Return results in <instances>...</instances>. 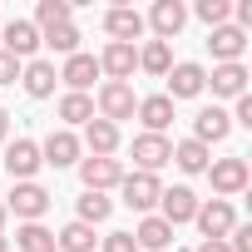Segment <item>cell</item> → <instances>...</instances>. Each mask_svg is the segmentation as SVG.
Returning <instances> with one entry per match:
<instances>
[{
    "instance_id": "cell-39",
    "label": "cell",
    "mask_w": 252,
    "mask_h": 252,
    "mask_svg": "<svg viewBox=\"0 0 252 252\" xmlns=\"http://www.w3.org/2000/svg\"><path fill=\"white\" fill-rule=\"evenodd\" d=\"M5 134H10V114L0 109V144H5Z\"/></svg>"
},
{
    "instance_id": "cell-7",
    "label": "cell",
    "mask_w": 252,
    "mask_h": 252,
    "mask_svg": "<svg viewBox=\"0 0 252 252\" xmlns=\"http://www.w3.org/2000/svg\"><path fill=\"white\" fill-rule=\"evenodd\" d=\"M208 178H213V193L227 203L232 193L247 188V158H218V163H208Z\"/></svg>"
},
{
    "instance_id": "cell-3",
    "label": "cell",
    "mask_w": 252,
    "mask_h": 252,
    "mask_svg": "<svg viewBox=\"0 0 252 252\" xmlns=\"http://www.w3.org/2000/svg\"><path fill=\"white\" fill-rule=\"evenodd\" d=\"M40 144L35 139H15L10 149H5V173L15 178V183H35V173H40Z\"/></svg>"
},
{
    "instance_id": "cell-14",
    "label": "cell",
    "mask_w": 252,
    "mask_h": 252,
    "mask_svg": "<svg viewBox=\"0 0 252 252\" xmlns=\"http://www.w3.org/2000/svg\"><path fill=\"white\" fill-rule=\"evenodd\" d=\"M104 30L114 35V45H134V40L144 35V15L129 10V5H114V10L104 15Z\"/></svg>"
},
{
    "instance_id": "cell-37",
    "label": "cell",
    "mask_w": 252,
    "mask_h": 252,
    "mask_svg": "<svg viewBox=\"0 0 252 252\" xmlns=\"http://www.w3.org/2000/svg\"><path fill=\"white\" fill-rule=\"evenodd\" d=\"M237 20H242V25H237V30H242V35H247V25H252V0H242V5H237Z\"/></svg>"
},
{
    "instance_id": "cell-24",
    "label": "cell",
    "mask_w": 252,
    "mask_h": 252,
    "mask_svg": "<svg viewBox=\"0 0 252 252\" xmlns=\"http://www.w3.org/2000/svg\"><path fill=\"white\" fill-rule=\"evenodd\" d=\"M69 15H74V5H69V0H40L30 25L45 35V30H55V25H69Z\"/></svg>"
},
{
    "instance_id": "cell-23",
    "label": "cell",
    "mask_w": 252,
    "mask_h": 252,
    "mask_svg": "<svg viewBox=\"0 0 252 252\" xmlns=\"http://www.w3.org/2000/svg\"><path fill=\"white\" fill-rule=\"evenodd\" d=\"M208 84H213V94L237 99V94H247V69H242V64H218V69L208 74Z\"/></svg>"
},
{
    "instance_id": "cell-11",
    "label": "cell",
    "mask_w": 252,
    "mask_h": 252,
    "mask_svg": "<svg viewBox=\"0 0 252 252\" xmlns=\"http://www.w3.org/2000/svg\"><path fill=\"white\" fill-rule=\"evenodd\" d=\"M227 134H232V114H227V109H218V104H213V109H198V119H193V139H198L203 149H208V144H222Z\"/></svg>"
},
{
    "instance_id": "cell-2",
    "label": "cell",
    "mask_w": 252,
    "mask_h": 252,
    "mask_svg": "<svg viewBox=\"0 0 252 252\" xmlns=\"http://www.w3.org/2000/svg\"><path fill=\"white\" fill-rule=\"evenodd\" d=\"M193 222L203 227V242H222V237L237 227V213H232V203L213 198V203H198V218H193Z\"/></svg>"
},
{
    "instance_id": "cell-22",
    "label": "cell",
    "mask_w": 252,
    "mask_h": 252,
    "mask_svg": "<svg viewBox=\"0 0 252 252\" xmlns=\"http://www.w3.org/2000/svg\"><path fill=\"white\" fill-rule=\"evenodd\" d=\"M168 242H173V227H168L163 218H154V213L134 227V247H144V252H163Z\"/></svg>"
},
{
    "instance_id": "cell-31",
    "label": "cell",
    "mask_w": 252,
    "mask_h": 252,
    "mask_svg": "<svg viewBox=\"0 0 252 252\" xmlns=\"http://www.w3.org/2000/svg\"><path fill=\"white\" fill-rule=\"evenodd\" d=\"M109 213H114V203H109L104 193H84V198H79V218H74V222H89V227H94V222H104Z\"/></svg>"
},
{
    "instance_id": "cell-19",
    "label": "cell",
    "mask_w": 252,
    "mask_h": 252,
    "mask_svg": "<svg viewBox=\"0 0 252 252\" xmlns=\"http://www.w3.org/2000/svg\"><path fill=\"white\" fill-rule=\"evenodd\" d=\"M60 79L69 84V94H84V89L99 79V60H94V55H69L64 69H60Z\"/></svg>"
},
{
    "instance_id": "cell-16",
    "label": "cell",
    "mask_w": 252,
    "mask_h": 252,
    "mask_svg": "<svg viewBox=\"0 0 252 252\" xmlns=\"http://www.w3.org/2000/svg\"><path fill=\"white\" fill-rule=\"evenodd\" d=\"M0 35H5V55H15V60H30V55L40 50V30H35L30 20H10V25H0Z\"/></svg>"
},
{
    "instance_id": "cell-28",
    "label": "cell",
    "mask_w": 252,
    "mask_h": 252,
    "mask_svg": "<svg viewBox=\"0 0 252 252\" xmlns=\"http://www.w3.org/2000/svg\"><path fill=\"white\" fill-rule=\"evenodd\" d=\"M40 45H50L55 55H79V30H74V20H69V25L45 30V35H40Z\"/></svg>"
},
{
    "instance_id": "cell-4",
    "label": "cell",
    "mask_w": 252,
    "mask_h": 252,
    "mask_svg": "<svg viewBox=\"0 0 252 252\" xmlns=\"http://www.w3.org/2000/svg\"><path fill=\"white\" fill-rule=\"evenodd\" d=\"M134 109H139V99H134V84H119V79H109V84L99 89V119L119 124V119H134Z\"/></svg>"
},
{
    "instance_id": "cell-41",
    "label": "cell",
    "mask_w": 252,
    "mask_h": 252,
    "mask_svg": "<svg viewBox=\"0 0 252 252\" xmlns=\"http://www.w3.org/2000/svg\"><path fill=\"white\" fill-rule=\"evenodd\" d=\"M0 252H10V242H5V237H0Z\"/></svg>"
},
{
    "instance_id": "cell-27",
    "label": "cell",
    "mask_w": 252,
    "mask_h": 252,
    "mask_svg": "<svg viewBox=\"0 0 252 252\" xmlns=\"http://www.w3.org/2000/svg\"><path fill=\"white\" fill-rule=\"evenodd\" d=\"M15 247H20V252H55V232H50L45 222H25V227L15 232Z\"/></svg>"
},
{
    "instance_id": "cell-26",
    "label": "cell",
    "mask_w": 252,
    "mask_h": 252,
    "mask_svg": "<svg viewBox=\"0 0 252 252\" xmlns=\"http://www.w3.org/2000/svg\"><path fill=\"white\" fill-rule=\"evenodd\" d=\"M173 163L183 173H208V149L198 139H183V144H173Z\"/></svg>"
},
{
    "instance_id": "cell-32",
    "label": "cell",
    "mask_w": 252,
    "mask_h": 252,
    "mask_svg": "<svg viewBox=\"0 0 252 252\" xmlns=\"http://www.w3.org/2000/svg\"><path fill=\"white\" fill-rule=\"evenodd\" d=\"M227 15H232V5H227V0H198V20H203L208 30L227 25Z\"/></svg>"
},
{
    "instance_id": "cell-12",
    "label": "cell",
    "mask_w": 252,
    "mask_h": 252,
    "mask_svg": "<svg viewBox=\"0 0 252 252\" xmlns=\"http://www.w3.org/2000/svg\"><path fill=\"white\" fill-rule=\"evenodd\" d=\"M208 50H213V60H218V64H242L247 35H242L237 25H218V30L208 35Z\"/></svg>"
},
{
    "instance_id": "cell-35",
    "label": "cell",
    "mask_w": 252,
    "mask_h": 252,
    "mask_svg": "<svg viewBox=\"0 0 252 252\" xmlns=\"http://www.w3.org/2000/svg\"><path fill=\"white\" fill-rule=\"evenodd\" d=\"M15 79H20V60L0 50V84H15Z\"/></svg>"
},
{
    "instance_id": "cell-5",
    "label": "cell",
    "mask_w": 252,
    "mask_h": 252,
    "mask_svg": "<svg viewBox=\"0 0 252 252\" xmlns=\"http://www.w3.org/2000/svg\"><path fill=\"white\" fill-rule=\"evenodd\" d=\"M124 203H129L134 213H149L158 198H163V183H158V173H124Z\"/></svg>"
},
{
    "instance_id": "cell-33",
    "label": "cell",
    "mask_w": 252,
    "mask_h": 252,
    "mask_svg": "<svg viewBox=\"0 0 252 252\" xmlns=\"http://www.w3.org/2000/svg\"><path fill=\"white\" fill-rule=\"evenodd\" d=\"M227 237H232V242H227V252H252V227H247V222H237Z\"/></svg>"
},
{
    "instance_id": "cell-30",
    "label": "cell",
    "mask_w": 252,
    "mask_h": 252,
    "mask_svg": "<svg viewBox=\"0 0 252 252\" xmlns=\"http://www.w3.org/2000/svg\"><path fill=\"white\" fill-rule=\"evenodd\" d=\"M60 119L64 124H89L94 119V99L89 94H64L60 99Z\"/></svg>"
},
{
    "instance_id": "cell-8",
    "label": "cell",
    "mask_w": 252,
    "mask_h": 252,
    "mask_svg": "<svg viewBox=\"0 0 252 252\" xmlns=\"http://www.w3.org/2000/svg\"><path fill=\"white\" fill-rule=\"evenodd\" d=\"M134 163H139V173H158L163 163H173V144L163 134H139L134 139Z\"/></svg>"
},
{
    "instance_id": "cell-34",
    "label": "cell",
    "mask_w": 252,
    "mask_h": 252,
    "mask_svg": "<svg viewBox=\"0 0 252 252\" xmlns=\"http://www.w3.org/2000/svg\"><path fill=\"white\" fill-rule=\"evenodd\" d=\"M104 252H139L134 247V232H109L104 237Z\"/></svg>"
},
{
    "instance_id": "cell-1",
    "label": "cell",
    "mask_w": 252,
    "mask_h": 252,
    "mask_svg": "<svg viewBox=\"0 0 252 252\" xmlns=\"http://www.w3.org/2000/svg\"><path fill=\"white\" fill-rule=\"evenodd\" d=\"M5 213H15V218H25V222H40V218L50 213V193H45L40 183H15L10 198H5Z\"/></svg>"
},
{
    "instance_id": "cell-20",
    "label": "cell",
    "mask_w": 252,
    "mask_h": 252,
    "mask_svg": "<svg viewBox=\"0 0 252 252\" xmlns=\"http://www.w3.org/2000/svg\"><path fill=\"white\" fill-rule=\"evenodd\" d=\"M84 144H89L94 158H114V149H119V124H109V119H89V124H84Z\"/></svg>"
},
{
    "instance_id": "cell-40",
    "label": "cell",
    "mask_w": 252,
    "mask_h": 252,
    "mask_svg": "<svg viewBox=\"0 0 252 252\" xmlns=\"http://www.w3.org/2000/svg\"><path fill=\"white\" fill-rule=\"evenodd\" d=\"M0 227H5V203H0Z\"/></svg>"
},
{
    "instance_id": "cell-29",
    "label": "cell",
    "mask_w": 252,
    "mask_h": 252,
    "mask_svg": "<svg viewBox=\"0 0 252 252\" xmlns=\"http://www.w3.org/2000/svg\"><path fill=\"white\" fill-rule=\"evenodd\" d=\"M139 69H149V74H168V69H173L168 45H163V40H149V45L139 50Z\"/></svg>"
},
{
    "instance_id": "cell-15",
    "label": "cell",
    "mask_w": 252,
    "mask_h": 252,
    "mask_svg": "<svg viewBox=\"0 0 252 252\" xmlns=\"http://www.w3.org/2000/svg\"><path fill=\"white\" fill-rule=\"evenodd\" d=\"M149 25H154V35H158V40L168 45V40H173V35H178V30L188 25V10L178 5V0H158V5L149 10Z\"/></svg>"
},
{
    "instance_id": "cell-6",
    "label": "cell",
    "mask_w": 252,
    "mask_h": 252,
    "mask_svg": "<svg viewBox=\"0 0 252 252\" xmlns=\"http://www.w3.org/2000/svg\"><path fill=\"white\" fill-rule=\"evenodd\" d=\"M163 79H168V99H198V94L208 89V69H203V64H193V60L173 64Z\"/></svg>"
},
{
    "instance_id": "cell-13",
    "label": "cell",
    "mask_w": 252,
    "mask_h": 252,
    "mask_svg": "<svg viewBox=\"0 0 252 252\" xmlns=\"http://www.w3.org/2000/svg\"><path fill=\"white\" fill-rule=\"evenodd\" d=\"M158 203H163V213H158V218H163L168 227H178V222H193V218H198V198H193V188H163V198H158Z\"/></svg>"
},
{
    "instance_id": "cell-21",
    "label": "cell",
    "mask_w": 252,
    "mask_h": 252,
    "mask_svg": "<svg viewBox=\"0 0 252 252\" xmlns=\"http://www.w3.org/2000/svg\"><path fill=\"white\" fill-rule=\"evenodd\" d=\"M134 114L144 119V129H149V134H163L168 124H173V99H168V94H149V99H139Z\"/></svg>"
},
{
    "instance_id": "cell-36",
    "label": "cell",
    "mask_w": 252,
    "mask_h": 252,
    "mask_svg": "<svg viewBox=\"0 0 252 252\" xmlns=\"http://www.w3.org/2000/svg\"><path fill=\"white\" fill-rule=\"evenodd\" d=\"M232 124H247V129H252V94H237V114H232Z\"/></svg>"
},
{
    "instance_id": "cell-17",
    "label": "cell",
    "mask_w": 252,
    "mask_h": 252,
    "mask_svg": "<svg viewBox=\"0 0 252 252\" xmlns=\"http://www.w3.org/2000/svg\"><path fill=\"white\" fill-rule=\"evenodd\" d=\"M55 79H60V69H55L50 60H30V64L20 69V84H25L30 99H50V94H55Z\"/></svg>"
},
{
    "instance_id": "cell-10",
    "label": "cell",
    "mask_w": 252,
    "mask_h": 252,
    "mask_svg": "<svg viewBox=\"0 0 252 252\" xmlns=\"http://www.w3.org/2000/svg\"><path fill=\"white\" fill-rule=\"evenodd\" d=\"M139 69V50L134 45H104V55H99V74H109V79H119V84H129V74Z\"/></svg>"
},
{
    "instance_id": "cell-9",
    "label": "cell",
    "mask_w": 252,
    "mask_h": 252,
    "mask_svg": "<svg viewBox=\"0 0 252 252\" xmlns=\"http://www.w3.org/2000/svg\"><path fill=\"white\" fill-rule=\"evenodd\" d=\"M79 178H84V193H104V188L124 183V168H119V158H84Z\"/></svg>"
},
{
    "instance_id": "cell-25",
    "label": "cell",
    "mask_w": 252,
    "mask_h": 252,
    "mask_svg": "<svg viewBox=\"0 0 252 252\" xmlns=\"http://www.w3.org/2000/svg\"><path fill=\"white\" fill-rule=\"evenodd\" d=\"M55 252H94V227L89 222H69L64 232H55Z\"/></svg>"
},
{
    "instance_id": "cell-18",
    "label": "cell",
    "mask_w": 252,
    "mask_h": 252,
    "mask_svg": "<svg viewBox=\"0 0 252 252\" xmlns=\"http://www.w3.org/2000/svg\"><path fill=\"white\" fill-rule=\"evenodd\" d=\"M40 158L55 163V168H69V163H79V139H74L69 129H55V134L40 144Z\"/></svg>"
},
{
    "instance_id": "cell-38",
    "label": "cell",
    "mask_w": 252,
    "mask_h": 252,
    "mask_svg": "<svg viewBox=\"0 0 252 252\" xmlns=\"http://www.w3.org/2000/svg\"><path fill=\"white\" fill-rule=\"evenodd\" d=\"M198 252H227V237H222V242H203Z\"/></svg>"
}]
</instances>
